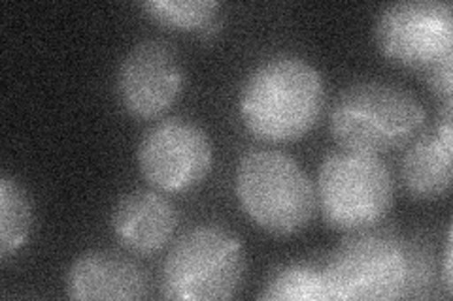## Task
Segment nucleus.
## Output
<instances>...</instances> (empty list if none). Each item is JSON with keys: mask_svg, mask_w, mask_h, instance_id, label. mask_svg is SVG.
<instances>
[{"mask_svg": "<svg viewBox=\"0 0 453 301\" xmlns=\"http://www.w3.org/2000/svg\"><path fill=\"white\" fill-rule=\"evenodd\" d=\"M186 71L174 48L165 40H144L119 63L116 91L121 106L138 119L166 113L180 98Z\"/></svg>", "mask_w": 453, "mask_h": 301, "instance_id": "nucleus-9", "label": "nucleus"}, {"mask_svg": "<svg viewBox=\"0 0 453 301\" xmlns=\"http://www.w3.org/2000/svg\"><path fill=\"white\" fill-rule=\"evenodd\" d=\"M259 299L265 301H318L329 299L323 266L291 262L274 269L266 279Z\"/></svg>", "mask_w": 453, "mask_h": 301, "instance_id": "nucleus-15", "label": "nucleus"}, {"mask_svg": "<svg viewBox=\"0 0 453 301\" xmlns=\"http://www.w3.org/2000/svg\"><path fill=\"white\" fill-rule=\"evenodd\" d=\"M453 124L451 113L433 131L410 141L401 162V177L406 192L419 202H433L451 189Z\"/></svg>", "mask_w": 453, "mask_h": 301, "instance_id": "nucleus-12", "label": "nucleus"}, {"mask_svg": "<svg viewBox=\"0 0 453 301\" xmlns=\"http://www.w3.org/2000/svg\"><path fill=\"white\" fill-rule=\"evenodd\" d=\"M234 191L250 221L273 236L303 232L318 209L314 181L291 154L276 149H250L240 156Z\"/></svg>", "mask_w": 453, "mask_h": 301, "instance_id": "nucleus-4", "label": "nucleus"}, {"mask_svg": "<svg viewBox=\"0 0 453 301\" xmlns=\"http://www.w3.org/2000/svg\"><path fill=\"white\" fill-rule=\"evenodd\" d=\"M378 51L395 64L431 70L453 56V8L442 0H403L386 6L374 23Z\"/></svg>", "mask_w": 453, "mask_h": 301, "instance_id": "nucleus-7", "label": "nucleus"}, {"mask_svg": "<svg viewBox=\"0 0 453 301\" xmlns=\"http://www.w3.org/2000/svg\"><path fill=\"white\" fill-rule=\"evenodd\" d=\"M429 71V85L433 93L444 100V108L451 109L453 94V56H448L442 63L434 64Z\"/></svg>", "mask_w": 453, "mask_h": 301, "instance_id": "nucleus-16", "label": "nucleus"}, {"mask_svg": "<svg viewBox=\"0 0 453 301\" xmlns=\"http://www.w3.org/2000/svg\"><path fill=\"white\" fill-rule=\"evenodd\" d=\"M178 226V213L170 199L155 191L140 189L119 198L111 211V232L121 247L134 254L163 251Z\"/></svg>", "mask_w": 453, "mask_h": 301, "instance_id": "nucleus-11", "label": "nucleus"}, {"mask_svg": "<svg viewBox=\"0 0 453 301\" xmlns=\"http://www.w3.org/2000/svg\"><path fill=\"white\" fill-rule=\"evenodd\" d=\"M70 299H144L150 294L146 271L113 251H89L70 264L65 277Z\"/></svg>", "mask_w": 453, "mask_h": 301, "instance_id": "nucleus-10", "label": "nucleus"}, {"mask_svg": "<svg viewBox=\"0 0 453 301\" xmlns=\"http://www.w3.org/2000/svg\"><path fill=\"white\" fill-rule=\"evenodd\" d=\"M140 8L151 21L183 33L211 36L221 26V4L216 0H146Z\"/></svg>", "mask_w": 453, "mask_h": 301, "instance_id": "nucleus-14", "label": "nucleus"}, {"mask_svg": "<svg viewBox=\"0 0 453 301\" xmlns=\"http://www.w3.org/2000/svg\"><path fill=\"white\" fill-rule=\"evenodd\" d=\"M321 71L299 55H273L246 76L238 113L246 131L261 141L289 143L314 128L325 108Z\"/></svg>", "mask_w": 453, "mask_h": 301, "instance_id": "nucleus-1", "label": "nucleus"}, {"mask_svg": "<svg viewBox=\"0 0 453 301\" xmlns=\"http://www.w3.org/2000/svg\"><path fill=\"white\" fill-rule=\"evenodd\" d=\"M316 192L325 224L349 234L378 226L388 217L395 184L378 154L342 149L323 159Z\"/></svg>", "mask_w": 453, "mask_h": 301, "instance_id": "nucleus-6", "label": "nucleus"}, {"mask_svg": "<svg viewBox=\"0 0 453 301\" xmlns=\"http://www.w3.org/2000/svg\"><path fill=\"white\" fill-rule=\"evenodd\" d=\"M444 286L451 292V232H448L446 252H444Z\"/></svg>", "mask_w": 453, "mask_h": 301, "instance_id": "nucleus-17", "label": "nucleus"}, {"mask_svg": "<svg viewBox=\"0 0 453 301\" xmlns=\"http://www.w3.org/2000/svg\"><path fill=\"white\" fill-rule=\"evenodd\" d=\"M246 275L244 245L216 224L195 226L168 251L161 266L159 290L166 299H231Z\"/></svg>", "mask_w": 453, "mask_h": 301, "instance_id": "nucleus-5", "label": "nucleus"}, {"mask_svg": "<svg viewBox=\"0 0 453 301\" xmlns=\"http://www.w3.org/2000/svg\"><path fill=\"white\" fill-rule=\"evenodd\" d=\"M427 121L419 98L401 85L365 79L346 87L329 113V131L342 149L388 153L416 139Z\"/></svg>", "mask_w": 453, "mask_h": 301, "instance_id": "nucleus-3", "label": "nucleus"}, {"mask_svg": "<svg viewBox=\"0 0 453 301\" xmlns=\"http://www.w3.org/2000/svg\"><path fill=\"white\" fill-rule=\"evenodd\" d=\"M329 299L391 301L425 289L421 251L389 228L349 232L323 266Z\"/></svg>", "mask_w": 453, "mask_h": 301, "instance_id": "nucleus-2", "label": "nucleus"}, {"mask_svg": "<svg viewBox=\"0 0 453 301\" xmlns=\"http://www.w3.org/2000/svg\"><path fill=\"white\" fill-rule=\"evenodd\" d=\"M140 174L166 194L193 191L210 174L214 149L204 128L191 119L168 117L144 132L136 151Z\"/></svg>", "mask_w": 453, "mask_h": 301, "instance_id": "nucleus-8", "label": "nucleus"}, {"mask_svg": "<svg viewBox=\"0 0 453 301\" xmlns=\"http://www.w3.org/2000/svg\"><path fill=\"white\" fill-rule=\"evenodd\" d=\"M35 209L21 183L4 174L0 177V258L8 260L21 251L33 232Z\"/></svg>", "mask_w": 453, "mask_h": 301, "instance_id": "nucleus-13", "label": "nucleus"}]
</instances>
